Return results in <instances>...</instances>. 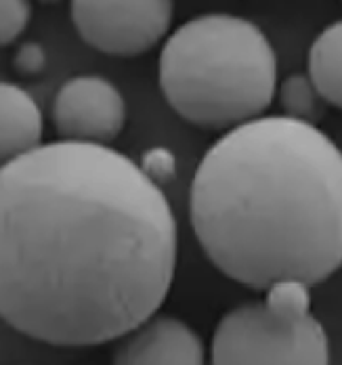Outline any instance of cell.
<instances>
[{"instance_id":"obj_11","label":"cell","mask_w":342,"mask_h":365,"mask_svg":"<svg viewBox=\"0 0 342 365\" xmlns=\"http://www.w3.org/2000/svg\"><path fill=\"white\" fill-rule=\"evenodd\" d=\"M32 21V0H0V48L11 46Z\"/></svg>"},{"instance_id":"obj_2","label":"cell","mask_w":342,"mask_h":365,"mask_svg":"<svg viewBox=\"0 0 342 365\" xmlns=\"http://www.w3.org/2000/svg\"><path fill=\"white\" fill-rule=\"evenodd\" d=\"M190 220L206 258L242 286L321 284L342 267V149L284 113L229 128L191 179Z\"/></svg>"},{"instance_id":"obj_8","label":"cell","mask_w":342,"mask_h":365,"mask_svg":"<svg viewBox=\"0 0 342 365\" xmlns=\"http://www.w3.org/2000/svg\"><path fill=\"white\" fill-rule=\"evenodd\" d=\"M44 118L36 99L21 86L0 80V168L42 145Z\"/></svg>"},{"instance_id":"obj_13","label":"cell","mask_w":342,"mask_h":365,"mask_svg":"<svg viewBox=\"0 0 342 365\" xmlns=\"http://www.w3.org/2000/svg\"><path fill=\"white\" fill-rule=\"evenodd\" d=\"M40 2H44V4H57V2H61V0H40Z\"/></svg>"},{"instance_id":"obj_9","label":"cell","mask_w":342,"mask_h":365,"mask_svg":"<svg viewBox=\"0 0 342 365\" xmlns=\"http://www.w3.org/2000/svg\"><path fill=\"white\" fill-rule=\"evenodd\" d=\"M306 73L328 101L342 110V19H336L313 40L306 55Z\"/></svg>"},{"instance_id":"obj_6","label":"cell","mask_w":342,"mask_h":365,"mask_svg":"<svg viewBox=\"0 0 342 365\" xmlns=\"http://www.w3.org/2000/svg\"><path fill=\"white\" fill-rule=\"evenodd\" d=\"M51 120L63 141L110 145L126 126V101L108 78L76 76L57 91Z\"/></svg>"},{"instance_id":"obj_12","label":"cell","mask_w":342,"mask_h":365,"mask_svg":"<svg viewBox=\"0 0 342 365\" xmlns=\"http://www.w3.org/2000/svg\"><path fill=\"white\" fill-rule=\"evenodd\" d=\"M141 168L152 177L153 181L162 187V182L170 181L175 177V170H177V160L175 155L168 151V149H162V147H153L147 153H143V162H141Z\"/></svg>"},{"instance_id":"obj_3","label":"cell","mask_w":342,"mask_h":365,"mask_svg":"<svg viewBox=\"0 0 342 365\" xmlns=\"http://www.w3.org/2000/svg\"><path fill=\"white\" fill-rule=\"evenodd\" d=\"M160 91L179 118L204 130H229L265 115L277 93V57L250 19L204 13L166 38Z\"/></svg>"},{"instance_id":"obj_7","label":"cell","mask_w":342,"mask_h":365,"mask_svg":"<svg viewBox=\"0 0 342 365\" xmlns=\"http://www.w3.org/2000/svg\"><path fill=\"white\" fill-rule=\"evenodd\" d=\"M112 361L120 365H200L206 361V346L202 336L183 319L153 313L115 340Z\"/></svg>"},{"instance_id":"obj_5","label":"cell","mask_w":342,"mask_h":365,"mask_svg":"<svg viewBox=\"0 0 342 365\" xmlns=\"http://www.w3.org/2000/svg\"><path fill=\"white\" fill-rule=\"evenodd\" d=\"M78 36L110 57L150 53L170 32L175 0H70Z\"/></svg>"},{"instance_id":"obj_10","label":"cell","mask_w":342,"mask_h":365,"mask_svg":"<svg viewBox=\"0 0 342 365\" xmlns=\"http://www.w3.org/2000/svg\"><path fill=\"white\" fill-rule=\"evenodd\" d=\"M275 97L279 101L284 115L311 122V124H317L326 115L328 101L321 97V93L317 91L309 73H292L284 78L281 84L277 86Z\"/></svg>"},{"instance_id":"obj_1","label":"cell","mask_w":342,"mask_h":365,"mask_svg":"<svg viewBox=\"0 0 342 365\" xmlns=\"http://www.w3.org/2000/svg\"><path fill=\"white\" fill-rule=\"evenodd\" d=\"M162 187L110 145L53 141L0 168V319L51 346L115 342L175 282Z\"/></svg>"},{"instance_id":"obj_4","label":"cell","mask_w":342,"mask_h":365,"mask_svg":"<svg viewBox=\"0 0 342 365\" xmlns=\"http://www.w3.org/2000/svg\"><path fill=\"white\" fill-rule=\"evenodd\" d=\"M311 304V286L296 279L269 286L263 300L237 304L214 329L212 364H330V340Z\"/></svg>"}]
</instances>
